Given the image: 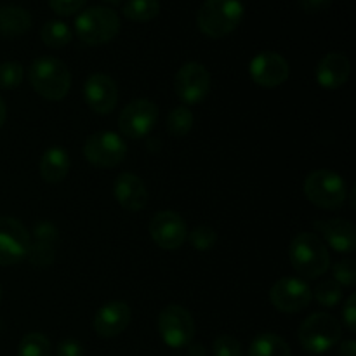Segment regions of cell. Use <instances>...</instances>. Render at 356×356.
Wrapping results in <instances>:
<instances>
[{
    "mask_svg": "<svg viewBox=\"0 0 356 356\" xmlns=\"http://www.w3.org/2000/svg\"><path fill=\"white\" fill-rule=\"evenodd\" d=\"M28 79L37 94L49 101L63 99L72 87V75H70L68 66L49 56L38 58L31 63Z\"/></svg>",
    "mask_w": 356,
    "mask_h": 356,
    "instance_id": "6da1fadb",
    "label": "cell"
},
{
    "mask_svg": "<svg viewBox=\"0 0 356 356\" xmlns=\"http://www.w3.org/2000/svg\"><path fill=\"white\" fill-rule=\"evenodd\" d=\"M243 14L245 9L240 0H205L198 10L197 23L204 35L221 38L238 28Z\"/></svg>",
    "mask_w": 356,
    "mask_h": 356,
    "instance_id": "7a4b0ae2",
    "label": "cell"
},
{
    "mask_svg": "<svg viewBox=\"0 0 356 356\" xmlns=\"http://www.w3.org/2000/svg\"><path fill=\"white\" fill-rule=\"evenodd\" d=\"M289 257L301 277L318 278L329 270L330 254L315 233H299L289 247Z\"/></svg>",
    "mask_w": 356,
    "mask_h": 356,
    "instance_id": "3957f363",
    "label": "cell"
},
{
    "mask_svg": "<svg viewBox=\"0 0 356 356\" xmlns=\"http://www.w3.org/2000/svg\"><path fill=\"white\" fill-rule=\"evenodd\" d=\"M120 31L118 14L110 7L96 6L82 10L75 19V33L87 45H103Z\"/></svg>",
    "mask_w": 356,
    "mask_h": 356,
    "instance_id": "277c9868",
    "label": "cell"
},
{
    "mask_svg": "<svg viewBox=\"0 0 356 356\" xmlns=\"http://www.w3.org/2000/svg\"><path fill=\"white\" fill-rule=\"evenodd\" d=\"M341 339V323L329 313H315L299 327V343L308 353L322 355Z\"/></svg>",
    "mask_w": 356,
    "mask_h": 356,
    "instance_id": "5b68a950",
    "label": "cell"
},
{
    "mask_svg": "<svg viewBox=\"0 0 356 356\" xmlns=\"http://www.w3.org/2000/svg\"><path fill=\"white\" fill-rule=\"evenodd\" d=\"M305 193L308 200L318 207L339 209L346 202L348 188L339 174L322 169L306 177Z\"/></svg>",
    "mask_w": 356,
    "mask_h": 356,
    "instance_id": "8992f818",
    "label": "cell"
},
{
    "mask_svg": "<svg viewBox=\"0 0 356 356\" xmlns=\"http://www.w3.org/2000/svg\"><path fill=\"white\" fill-rule=\"evenodd\" d=\"M159 332L169 348H179L191 344L195 336L193 316L179 305H169L159 315Z\"/></svg>",
    "mask_w": 356,
    "mask_h": 356,
    "instance_id": "52a82bcc",
    "label": "cell"
},
{
    "mask_svg": "<svg viewBox=\"0 0 356 356\" xmlns=\"http://www.w3.org/2000/svg\"><path fill=\"white\" fill-rule=\"evenodd\" d=\"M30 233L17 219L0 216V266H13L26 259Z\"/></svg>",
    "mask_w": 356,
    "mask_h": 356,
    "instance_id": "ba28073f",
    "label": "cell"
},
{
    "mask_svg": "<svg viewBox=\"0 0 356 356\" xmlns=\"http://www.w3.org/2000/svg\"><path fill=\"white\" fill-rule=\"evenodd\" d=\"M83 155L92 165L115 167L125 160L127 145L115 132H96L87 138Z\"/></svg>",
    "mask_w": 356,
    "mask_h": 356,
    "instance_id": "9c48e42d",
    "label": "cell"
},
{
    "mask_svg": "<svg viewBox=\"0 0 356 356\" xmlns=\"http://www.w3.org/2000/svg\"><path fill=\"white\" fill-rule=\"evenodd\" d=\"M159 120V108L153 101L134 99L122 110L118 127L131 139H143L153 131Z\"/></svg>",
    "mask_w": 356,
    "mask_h": 356,
    "instance_id": "30bf717a",
    "label": "cell"
},
{
    "mask_svg": "<svg viewBox=\"0 0 356 356\" xmlns=\"http://www.w3.org/2000/svg\"><path fill=\"white\" fill-rule=\"evenodd\" d=\"M211 89V75L200 63H186L174 79V90L183 103L198 104L207 97Z\"/></svg>",
    "mask_w": 356,
    "mask_h": 356,
    "instance_id": "8fae6325",
    "label": "cell"
},
{
    "mask_svg": "<svg viewBox=\"0 0 356 356\" xmlns=\"http://www.w3.org/2000/svg\"><path fill=\"white\" fill-rule=\"evenodd\" d=\"M313 299L308 284L296 277L280 278L270 291V301L284 313H299L309 306Z\"/></svg>",
    "mask_w": 356,
    "mask_h": 356,
    "instance_id": "7c38bea8",
    "label": "cell"
},
{
    "mask_svg": "<svg viewBox=\"0 0 356 356\" xmlns=\"http://www.w3.org/2000/svg\"><path fill=\"white\" fill-rule=\"evenodd\" d=\"M153 242L165 250H176L186 242L188 228L184 219L172 211L156 212L149 222Z\"/></svg>",
    "mask_w": 356,
    "mask_h": 356,
    "instance_id": "4fadbf2b",
    "label": "cell"
},
{
    "mask_svg": "<svg viewBox=\"0 0 356 356\" xmlns=\"http://www.w3.org/2000/svg\"><path fill=\"white\" fill-rule=\"evenodd\" d=\"M83 96L87 104L96 113L108 115L115 110L118 103V87L111 76L104 73H94L83 86Z\"/></svg>",
    "mask_w": 356,
    "mask_h": 356,
    "instance_id": "5bb4252c",
    "label": "cell"
},
{
    "mask_svg": "<svg viewBox=\"0 0 356 356\" xmlns=\"http://www.w3.org/2000/svg\"><path fill=\"white\" fill-rule=\"evenodd\" d=\"M250 76L257 86H282L289 79L287 59L278 52H261L250 63Z\"/></svg>",
    "mask_w": 356,
    "mask_h": 356,
    "instance_id": "9a60e30c",
    "label": "cell"
},
{
    "mask_svg": "<svg viewBox=\"0 0 356 356\" xmlns=\"http://www.w3.org/2000/svg\"><path fill=\"white\" fill-rule=\"evenodd\" d=\"M131 323V308L124 301H111L104 305L94 318V330L101 337H117Z\"/></svg>",
    "mask_w": 356,
    "mask_h": 356,
    "instance_id": "2e32d148",
    "label": "cell"
},
{
    "mask_svg": "<svg viewBox=\"0 0 356 356\" xmlns=\"http://www.w3.org/2000/svg\"><path fill=\"white\" fill-rule=\"evenodd\" d=\"M315 229H318L330 247L337 252L350 254L356 249V228L346 219H325L316 221Z\"/></svg>",
    "mask_w": 356,
    "mask_h": 356,
    "instance_id": "e0dca14e",
    "label": "cell"
},
{
    "mask_svg": "<svg viewBox=\"0 0 356 356\" xmlns=\"http://www.w3.org/2000/svg\"><path fill=\"white\" fill-rule=\"evenodd\" d=\"M115 198L125 211H141L148 204V190L145 183L132 172H122L113 186Z\"/></svg>",
    "mask_w": 356,
    "mask_h": 356,
    "instance_id": "ac0fdd59",
    "label": "cell"
},
{
    "mask_svg": "<svg viewBox=\"0 0 356 356\" xmlns=\"http://www.w3.org/2000/svg\"><path fill=\"white\" fill-rule=\"evenodd\" d=\"M33 235L35 242L30 243V252L26 259H30L35 266H49L54 263L58 229L52 222L42 221L35 226Z\"/></svg>",
    "mask_w": 356,
    "mask_h": 356,
    "instance_id": "d6986e66",
    "label": "cell"
},
{
    "mask_svg": "<svg viewBox=\"0 0 356 356\" xmlns=\"http://www.w3.org/2000/svg\"><path fill=\"white\" fill-rule=\"evenodd\" d=\"M351 73L350 61L341 52H330L323 56L316 66V80L325 89H339L348 82Z\"/></svg>",
    "mask_w": 356,
    "mask_h": 356,
    "instance_id": "ffe728a7",
    "label": "cell"
},
{
    "mask_svg": "<svg viewBox=\"0 0 356 356\" xmlns=\"http://www.w3.org/2000/svg\"><path fill=\"white\" fill-rule=\"evenodd\" d=\"M70 172V155L66 149L54 146L45 149L40 160V174L45 183H61Z\"/></svg>",
    "mask_w": 356,
    "mask_h": 356,
    "instance_id": "44dd1931",
    "label": "cell"
},
{
    "mask_svg": "<svg viewBox=\"0 0 356 356\" xmlns=\"http://www.w3.org/2000/svg\"><path fill=\"white\" fill-rule=\"evenodd\" d=\"M31 28V16L17 6L0 7V33L6 37H21Z\"/></svg>",
    "mask_w": 356,
    "mask_h": 356,
    "instance_id": "7402d4cb",
    "label": "cell"
},
{
    "mask_svg": "<svg viewBox=\"0 0 356 356\" xmlns=\"http://www.w3.org/2000/svg\"><path fill=\"white\" fill-rule=\"evenodd\" d=\"M249 356H292V351L280 336L266 332L252 341Z\"/></svg>",
    "mask_w": 356,
    "mask_h": 356,
    "instance_id": "603a6c76",
    "label": "cell"
},
{
    "mask_svg": "<svg viewBox=\"0 0 356 356\" xmlns=\"http://www.w3.org/2000/svg\"><path fill=\"white\" fill-rule=\"evenodd\" d=\"M40 37L47 47L52 49H61L68 45L73 38L72 28L63 21H47L42 26Z\"/></svg>",
    "mask_w": 356,
    "mask_h": 356,
    "instance_id": "cb8c5ba5",
    "label": "cell"
},
{
    "mask_svg": "<svg viewBox=\"0 0 356 356\" xmlns=\"http://www.w3.org/2000/svg\"><path fill=\"white\" fill-rule=\"evenodd\" d=\"M159 13V0H129L124 6V16L131 21H138V23L155 19Z\"/></svg>",
    "mask_w": 356,
    "mask_h": 356,
    "instance_id": "d4e9b609",
    "label": "cell"
},
{
    "mask_svg": "<svg viewBox=\"0 0 356 356\" xmlns=\"http://www.w3.org/2000/svg\"><path fill=\"white\" fill-rule=\"evenodd\" d=\"M17 356H51V343L40 332H31L21 339Z\"/></svg>",
    "mask_w": 356,
    "mask_h": 356,
    "instance_id": "484cf974",
    "label": "cell"
},
{
    "mask_svg": "<svg viewBox=\"0 0 356 356\" xmlns=\"http://www.w3.org/2000/svg\"><path fill=\"white\" fill-rule=\"evenodd\" d=\"M193 127V113L188 108L177 106L167 117V129L176 138H183Z\"/></svg>",
    "mask_w": 356,
    "mask_h": 356,
    "instance_id": "4316f807",
    "label": "cell"
},
{
    "mask_svg": "<svg viewBox=\"0 0 356 356\" xmlns=\"http://www.w3.org/2000/svg\"><path fill=\"white\" fill-rule=\"evenodd\" d=\"M316 301L327 308H334L343 299V287L336 280H325L315 289Z\"/></svg>",
    "mask_w": 356,
    "mask_h": 356,
    "instance_id": "83f0119b",
    "label": "cell"
},
{
    "mask_svg": "<svg viewBox=\"0 0 356 356\" xmlns=\"http://www.w3.org/2000/svg\"><path fill=\"white\" fill-rule=\"evenodd\" d=\"M23 66L16 61H6L0 65V87L14 89L23 82Z\"/></svg>",
    "mask_w": 356,
    "mask_h": 356,
    "instance_id": "f1b7e54d",
    "label": "cell"
},
{
    "mask_svg": "<svg viewBox=\"0 0 356 356\" xmlns=\"http://www.w3.org/2000/svg\"><path fill=\"white\" fill-rule=\"evenodd\" d=\"M216 240H218V235H216L214 229L211 226H197L193 232L190 233V243L200 252H205V250H211L214 247Z\"/></svg>",
    "mask_w": 356,
    "mask_h": 356,
    "instance_id": "f546056e",
    "label": "cell"
},
{
    "mask_svg": "<svg viewBox=\"0 0 356 356\" xmlns=\"http://www.w3.org/2000/svg\"><path fill=\"white\" fill-rule=\"evenodd\" d=\"M334 280L341 287H353L356 284V266L353 259H343L334 266Z\"/></svg>",
    "mask_w": 356,
    "mask_h": 356,
    "instance_id": "4dcf8cb0",
    "label": "cell"
},
{
    "mask_svg": "<svg viewBox=\"0 0 356 356\" xmlns=\"http://www.w3.org/2000/svg\"><path fill=\"white\" fill-rule=\"evenodd\" d=\"M242 344L233 336H219L214 341V356H242Z\"/></svg>",
    "mask_w": 356,
    "mask_h": 356,
    "instance_id": "1f68e13d",
    "label": "cell"
},
{
    "mask_svg": "<svg viewBox=\"0 0 356 356\" xmlns=\"http://www.w3.org/2000/svg\"><path fill=\"white\" fill-rule=\"evenodd\" d=\"M87 0H49V7L59 16H73L80 13Z\"/></svg>",
    "mask_w": 356,
    "mask_h": 356,
    "instance_id": "d6a6232c",
    "label": "cell"
},
{
    "mask_svg": "<svg viewBox=\"0 0 356 356\" xmlns=\"http://www.w3.org/2000/svg\"><path fill=\"white\" fill-rule=\"evenodd\" d=\"M343 320L344 323H346L348 330H350V332H355L356 330V296L355 294H351L350 298H348L346 305H344Z\"/></svg>",
    "mask_w": 356,
    "mask_h": 356,
    "instance_id": "836d02e7",
    "label": "cell"
},
{
    "mask_svg": "<svg viewBox=\"0 0 356 356\" xmlns=\"http://www.w3.org/2000/svg\"><path fill=\"white\" fill-rule=\"evenodd\" d=\"M83 355H86V351H83V346L79 343V341L66 339L58 344V356H83Z\"/></svg>",
    "mask_w": 356,
    "mask_h": 356,
    "instance_id": "e575fe53",
    "label": "cell"
},
{
    "mask_svg": "<svg viewBox=\"0 0 356 356\" xmlns=\"http://www.w3.org/2000/svg\"><path fill=\"white\" fill-rule=\"evenodd\" d=\"M299 6L305 13L318 14L332 6V0H299Z\"/></svg>",
    "mask_w": 356,
    "mask_h": 356,
    "instance_id": "d590c367",
    "label": "cell"
},
{
    "mask_svg": "<svg viewBox=\"0 0 356 356\" xmlns=\"http://www.w3.org/2000/svg\"><path fill=\"white\" fill-rule=\"evenodd\" d=\"M339 356H356V343L355 341H344L339 346Z\"/></svg>",
    "mask_w": 356,
    "mask_h": 356,
    "instance_id": "8d00e7d4",
    "label": "cell"
},
{
    "mask_svg": "<svg viewBox=\"0 0 356 356\" xmlns=\"http://www.w3.org/2000/svg\"><path fill=\"white\" fill-rule=\"evenodd\" d=\"M188 346H190V356H207V351L200 344H188Z\"/></svg>",
    "mask_w": 356,
    "mask_h": 356,
    "instance_id": "74e56055",
    "label": "cell"
},
{
    "mask_svg": "<svg viewBox=\"0 0 356 356\" xmlns=\"http://www.w3.org/2000/svg\"><path fill=\"white\" fill-rule=\"evenodd\" d=\"M6 117H7V108H6V103H3L2 96H0V127H2L3 122H6Z\"/></svg>",
    "mask_w": 356,
    "mask_h": 356,
    "instance_id": "f35d334b",
    "label": "cell"
},
{
    "mask_svg": "<svg viewBox=\"0 0 356 356\" xmlns=\"http://www.w3.org/2000/svg\"><path fill=\"white\" fill-rule=\"evenodd\" d=\"M104 2H110V3H120L122 0H104Z\"/></svg>",
    "mask_w": 356,
    "mask_h": 356,
    "instance_id": "ab89813d",
    "label": "cell"
},
{
    "mask_svg": "<svg viewBox=\"0 0 356 356\" xmlns=\"http://www.w3.org/2000/svg\"><path fill=\"white\" fill-rule=\"evenodd\" d=\"M0 301H2V285H0Z\"/></svg>",
    "mask_w": 356,
    "mask_h": 356,
    "instance_id": "60d3db41",
    "label": "cell"
}]
</instances>
